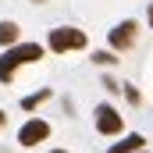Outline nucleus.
<instances>
[{
	"instance_id": "obj_1",
	"label": "nucleus",
	"mask_w": 153,
	"mask_h": 153,
	"mask_svg": "<svg viewBox=\"0 0 153 153\" xmlns=\"http://www.w3.org/2000/svg\"><path fill=\"white\" fill-rule=\"evenodd\" d=\"M43 57H46V46L43 43H14V46H7L0 53V85H11L14 75H18V68L36 64Z\"/></svg>"
},
{
	"instance_id": "obj_15",
	"label": "nucleus",
	"mask_w": 153,
	"mask_h": 153,
	"mask_svg": "<svg viewBox=\"0 0 153 153\" xmlns=\"http://www.w3.org/2000/svg\"><path fill=\"white\" fill-rule=\"evenodd\" d=\"M32 4H46V0H32Z\"/></svg>"
},
{
	"instance_id": "obj_11",
	"label": "nucleus",
	"mask_w": 153,
	"mask_h": 153,
	"mask_svg": "<svg viewBox=\"0 0 153 153\" xmlns=\"http://www.w3.org/2000/svg\"><path fill=\"white\" fill-rule=\"evenodd\" d=\"M103 89H107V93H121V82H114L111 75H103Z\"/></svg>"
},
{
	"instance_id": "obj_6",
	"label": "nucleus",
	"mask_w": 153,
	"mask_h": 153,
	"mask_svg": "<svg viewBox=\"0 0 153 153\" xmlns=\"http://www.w3.org/2000/svg\"><path fill=\"white\" fill-rule=\"evenodd\" d=\"M139 150H146V135H139V132H128L121 143H114L107 153H139Z\"/></svg>"
},
{
	"instance_id": "obj_4",
	"label": "nucleus",
	"mask_w": 153,
	"mask_h": 153,
	"mask_svg": "<svg viewBox=\"0 0 153 153\" xmlns=\"http://www.w3.org/2000/svg\"><path fill=\"white\" fill-rule=\"evenodd\" d=\"M93 121H96V132L100 135H121L125 132V117L117 114V107H111V103H96Z\"/></svg>"
},
{
	"instance_id": "obj_3",
	"label": "nucleus",
	"mask_w": 153,
	"mask_h": 153,
	"mask_svg": "<svg viewBox=\"0 0 153 153\" xmlns=\"http://www.w3.org/2000/svg\"><path fill=\"white\" fill-rule=\"evenodd\" d=\"M107 43H111L114 53H128V50H135V43H139V22H135V18H121L114 29L107 32Z\"/></svg>"
},
{
	"instance_id": "obj_5",
	"label": "nucleus",
	"mask_w": 153,
	"mask_h": 153,
	"mask_svg": "<svg viewBox=\"0 0 153 153\" xmlns=\"http://www.w3.org/2000/svg\"><path fill=\"white\" fill-rule=\"evenodd\" d=\"M46 139H50V121H43V117H29L18 128V146H25V150H32V146L46 143Z\"/></svg>"
},
{
	"instance_id": "obj_13",
	"label": "nucleus",
	"mask_w": 153,
	"mask_h": 153,
	"mask_svg": "<svg viewBox=\"0 0 153 153\" xmlns=\"http://www.w3.org/2000/svg\"><path fill=\"white\" fill-rule=\"evenodd\" d=\"M4 125H7V114H4V107H0V128H4Z\"/></svg>"
},
{
	"instance_id": "obj_16",
	"label": "nucleus",
	"mask_w": 153,
	"mask_h": 153,
	"mask_svg": "<svg viewBox=\"0 0 153 153\" xmlns=\"http://www.w3.org/2000/svg\"><path fill=\"white\" fill-rule=\"evenodd\" d=\"M139 153H150V150H139Z\"/></svg>"
},
{
	"instance_id": "obj_10",
	"label": "nucleus",
	"mask_w": 153,
	"mask_h": 153,
	"mask_svg": "<svg viewBox=\"0 0 153 153\" xmlns=\"http://www.w3.org/2000/svg\"><path fill=\"white\" fill-rule=\"evenodd\" d=\"M121 93L128 96V103H139V89H135V85H128V82H125V85H121Z\"/></svg>"
},
{
	"instance_id": "obj_7",
	"label": "nucleus",
	"mask_w": 153,
	"mask_h": 153,
	"mask_svg": "<svg viewBox=\"0 0 153 153\" xmlns=\"http://www.w3.org/2000/svg\"><path fill=\"white\" fill-rule=\"evenodd\" d=\"M14 43H22V25L11 22V18H4V22H0V46L7 50V46H14Z\"/></svg>"
},
{
	"instance_id": "obj_12",
	"label": "nucleus",
	"mask_w": 153,
	"mask_h": 153,
	"mask_svg": "<svg viewBox=\"0 0 153 153\" xmlns=\"http://www.w3.org/2000/svg\"><path fill=\"white\" fill-rule=\"evenodd\" d=\"M146 25L153 29V0H150V7H146Z\"/></svg>"
},
{
	"instance_id": "obj_2",
	"label": "nucleus",
	"mask_w": 153,
	"mask_h": 153,
	"mask_svg": "<svg viewBox=\"0 0 153 153\" xmlns=\"http://www.w3.org/2000/svg\"><path fill=\"white\" fill-rule=\"evenodd\" d=\"M89 46V36L78 29V25H57L46 32V50L50 53H75V50H85Z\"/></svg>"
},
{
	"instance_id": "obj_8",
	"label": "nucleus",
	"mask_w": 153,
	"mask_h": 153,
	"mask_svg": "<svg viewBox=\"0 0 153 153\" xmlns=\"http://www.w3.org/2000/svg\"><path fill=\"white\" fill-rule=\"evenodd\" d=\"M53 96V89H36V93H29V96H22V111H36L39 103H46Z\"/></svg>"
},
{
	"instance_id": "obj_9",
	"label": "nucleus",
	"mask_w": 153,
	"mask_h": 153,
	"mask_svg": "<svg viewBox=\"0 0 153 153\" xmlns=\"http://www.w3.org/2000/svg\"><path fill=\"white\" fill-rule=\"evenodd\" d=\"M93 64H100V68H114V64H117L114 50H93Z\"/></svg>"
},
{
	"instance_id": "obj_14",
	"label": "nucleus",
	"mask_w": 153,
	"mask_h": 153,
	"mask_svg": "<svg viewBox=\"0 0 153 153\" xmlns=\"http://www.w3.org/2000/svg\"><path fill=\"white\" fill-rule=\"evenodd\" d=\"M46 153H68V150H46Z\"/></svg>"
}]
</instances>
